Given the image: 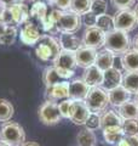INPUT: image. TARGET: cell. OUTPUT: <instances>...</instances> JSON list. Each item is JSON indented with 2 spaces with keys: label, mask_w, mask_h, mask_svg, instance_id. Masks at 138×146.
<instances>
[{
  "label": "cell",
  "mask_w": 138,
  "mask_h": 146,
  "mask_svg": "<svg viewBox=\"0 0 138 146\" xmlns=\"http://www.w3.org/2000/svg\"><path fill=\"white\" fill-rule=\"evenodd\" d=\"M104 46L107 50L112 51L114 55H120V54L122 55L131 46L130 36H128L127 32L114 28L113 31L105 33Z\"/></svg>",
  "instance_id": "obj_1"
},
{
  "label": "cell",
  "mask_w": 138,
  "mask_h": 146,
  "mask_svg": "<svg viewBox=\"0 0 138 146\" xmlns=\"http://www.w3.org/2000/svg\"><path fill=\"white\" fill-rule=\"evenodd\" d=\"M0 16L6 23L7 27H16L18 25H23L28 21L29 9L26 4L17 3L15 5L3 7Z\"/></svg>",
  "instance_id": "obj_2"
},
{
  "label": "cell",
  "mask_w": 138,
  "mask_h": 146,
  "mask_svg": "<svg viewBox=\"0 0 138 146\" xmlns=\"http://www.w3.org/2000/svg\"><path fill=\"white\" fill-rule=\"evenodd\" d=\"M0 140L10 146H22L26 143V131L17 122H5L0 129Z\"/></svg>",
  "instance_id": "obj_3"
},
{
  "label": "cell",
  "mask_w": 138,
  "mask_h": 146,
  "mask_svg": "<svg viewBox=\"0 0 138 146\" xmlns=\"http://www.w3.org/2000/svg\"><path fill=\"white\" fill-rule=\"evenodd\" d=\"M35 48V54L43 61H55L61 51V45L53 36L41 35Z\"/></svg>",
  "instance_id": "obj_4"
},
{
  "label": "cell",
  "mask_w": 138,
  "mask_h": 146,
  "mask_svg": "<svg viewBox=\"0 0 138 146\" xmlns=\"http://www.w3.org/2000/svg\"><path fill=\"white\" fill-rule=\"evenodd\" d=\"M84 101L91 112L99 113L107 108L109 104V96L107 90H104L102 86H95V88H90Z\"/></svg>",
  "instance_id": "obj_5"
},
{
  "label": "cell",
  "mask_w": 138,
  "mask_h": 146,
  "mask_svg": "<svg viewBox=\"0 0 138 146\" xmlns=\"http://www.w3.org/2000/svg\"><path fill=\"white\" fill-rule=\"evenodd\" d=\"M38 116L40 122L45 125H55L62 119V115L59 112L58 105L55 101H45L40 106L38 111Z\"/></svg>",
  "instance_id": "obj_6"
},
{
  "label": "cell",
  "mask_w": 138,
  "mask_h": 146,
  "mask_svg": "<svg viewBox=\"0 0 138 146\" xmlns=\"http://www.w3.org/2000/svg\"><path fill=\"white\" fill-rule=\"evenodd\" d=\"M113 18H114L115 29L130 32V31H133L138 26V18L136 16L135 11L131 10V9L119 10Z\"/></svg>",
  "instance_id": "obj_7"
},
{
  "label": "cell",
  "mask_w": 138,
  "mask_h": 146,
  "mask_svg": "<svg viewBox=\"0 0 138 146\" xmlns=\"http://www.w3.org/2000/svg\"><path fill=\"white\" fill-rule=\"evenodd\" d=\"M81 16L76 15V13L69 11L62 13L59 20L56 22L57 31H61V33H76L81 27Z\"/></svg>",
  "instance_id": "obj_8"
},
{
  "label": "cell",
  "mask_w": 138,
  "mask_h": 146,
  "mask_svg": "<svg viewBox=\"0 0 138 146\" xmlns=\"http://www.w3.org/2000/svg\"><path fill=\"white\" fill-rule=\"evenodd\" d=\"M73 76H74V72L63 71V70H59V68L52 66V67L45 68V71L43 73V82L45 83L46 86H50L53 84L67 82L68 79H70Z\"/></svg>",
  "instance_id": "obj_9"
},
{
  "label": "cell",
  "mask_w": 138,
  "mask_h": 146,
  "mask_svg": "<svg viewBox=\"0 0 138 146\" xmlns=\"http://www.w3.org/2000/svg\"><path fill=\"white\" fill-rule=\"evenodd\" d=\"M104 40H105V33L103 31H101L97 27H90V28H86L81 42L84 46L97 50L104 46Z\"/></svg>",
  "instance_id": "obj_10"
},
{
  "label": "cell",
  "mask_w": 138,
  "mask_h": 146,
  "mask_svg": "<svg viewBox=\"0 0 138 146\" xmlns=\"http://www.w3.org/2000/svg\"><path fill=\"white\" fill-rule=\"evenodd\" d=\"M53 66L63 71L74 72L76 68V60H75V52L67 51V50H61L57 57L53 61Z\"/></svg>",
  "instance_id": "obj_11"
},
{
  "label": "cell",
  "mask_w": 138,
  "mask_h": 146,
  "mask_svg": "<svg viewBox=\"0 0 138 146\" xmlns=\"http://www.w3.org/2000/svg\"><path fill=\"white\" fill-rule=\"evenodd\" d=\"M96 56H97V51L92 48L82 46L75 51V60L76 65L82 68H89L95 65Z\"/></svg>",
  "instance_id": "obj_12"
},
{
  "label": "cell",
  "mask_w": 138,
  "mask_h": 146,
  "mask_svg": "<svg viewBox=\"0 0 138 146\" xmlns=\"http://www.w3.org/2000/svg\"><path fill=\"white\" fill-rule=\"evenodd\" d=\"M45 95L50 101H56V100H61V99H69V83L68 82H63V83L46 86Z\"/></svg>",
  "instance_id": "obj_13"
},
{
  "label": "cell",
  "mask_w": 138,
  "mask_h": 146,
  "mask_svg": "<svg viewBox=\"0 0 138 146\" xmlns=\"http://www.w3.org/2000/svg\"><path fill=\"white\" fill-rule=\"evenodd\" d=\"M21 40L22 43H24L27 45H33L36 44L38 40L40 39V31L34 23L27 21L23 23V27L21 29Z\"/></svg>",
  "instance_id": "obj_14"
},
{
  "label": "cell",
  "mask_w": 138,
  "mask_h": 146,
  "mask_svg": "<svg viewBox=\"0 0 138 146\" xmlns=\"http://www.w3.org/2000/svg\"><path fill=\"white\" fill-rule=\"evenodd\" d=\"M121 83H122V76H121V72L118 68L112 67L103 72V83L101 86L104 90L109 91L119 85H121Z\"/></svg>",
  "instance_id": "obj_15"
},
{
  "label": "cell",
  "mask_w": 138,
  "mask_h": 146,
  "mask_svg": "<svg viewBox=\"0 0 138 146\" xmlns=\"http://www.w3.org/2000/svg\"><path fill=\"white\" fill-rule=\"evenodd\" d=\"M91 111L89 110V107L86 106L85 101H74L73 105V111L70 115V119L74 124L76 125H82L85 124V122L89 118Z\"/></svg>",
  "instance_id": "obj_16"
},
{
  "label": "cell",
  "mask_w": 138,
  "mask_h": 146,
  "mask_svg": "<svg viewBox=\"0 0 138 146\" xmlns=\"http://www.w3.org/2000/svg\"><path fill=\"white\" fill-rule=\"evenodd\" d=\"M90 86L82 79H75L69 83V99L74 101H84L87 96Z\"/></svg>",
  "instance_id": "obj_17"
},
{
  "label": "cell",
  "mask_w": 138,
  "mask_h": 146,
  "mask_svg": "<svg viewBox=\"0 0 138 146\" xmlns=\"http://www.w3.org/2000/svg\"><path fill=\"white\" fill-rule=\"evenodd\" d=\"M82 80L90 86V88H95V86H101L103 83V71L93 65L89 68H85V72L82 74Z\"/></svg>",
  "instance_id": "obj_18"
},
{
  "label": "cell",
  "mask_w": 138,
  "mask_h": 146,
  "mask_svg": "<svg viewBox=\"0 0 138 146\" xmlns=\"http://www.w3.org/2000/svg\"><path fill=\"white\" fill-rule=\"evenodd\" d=\"M108 96H109V104L113 105L114 107H119L122 104L128 101V100H131V93L126 90L122 85H119L116 88L109 90Z\"/></svg>",
  "instance_id": "obj_19"
},
{
  "label": "cell",
  "mask_w": 138,
  "mask_h": 146,
  "mask_svg": "<svg viewBox=\"0 0 138 146\" xmlns=\"http://www.w3.org/2000/svg\"><path fill=\"white\" fill-rule=\"evenodd\" d=\"M59 45H61L62 50H67V51L75 52L82 46V42L78 38L74 33H61L59 35Z\"/></svg>",
  "instance_id": "obj_20"
},
{
  "label": "cell",
  "mask_w": 138,
  "mask_h": 146,
  "mask_svg": "<svg viewBox=\"0 0 138 146\" xmlns=\"http://www.w3.org/2000/svg\"><path fill=\"white\" fill-rule=\"evenodd\" d=\"M121 65L126 72H138V51L128 49L121 56Z\"/></svg>",
  "instance_id": "obj_21"
},
{
  "label": "cell",
  "mask_w": 138,
  "mask_h": 146,
  "mask_svg": "<svg viewBox=\"0 0 138 146\" xmlns=\"http://www.w3.org/2000/svg\"><path fill=\"white\" fill-rule=\"evenodd\" d=\"M118 113L122 119H138V105L135 100H128L118 107Z\"/></svg>",
  "instance_id": "obj_22"
},
{
  "label": "cell",
  "mask_w": 138,
  "mask_h": 146,
  "mask_svg": "<svg viewBox=\"0 0 138 146\" xmlns=\"http://www.w3.org/2000/svg\"><path fill=\"white\" fill-rule=\"evenodd\" d=\"M114 58H115V55L112 51H109L107 49L101 50L99 52H97L95 65L97 66L99 70H102L104 72V71L109 70V68L114 67Z\"/></svg>",
  "instance_id": "obj_23"
},
{
  "label": "cell",
  "mask_w": 138,
  "mask_h": 146,
  "mask_svg": "<svg viewBox=\"0 0 138 146\" xmlns=\"http://www.w3.org/2000/svg\"><path fill=\"white\" fill-rule=\"evenodd\" d=\"M122 118L119 116L113 110L105 111L102 116H101V129H105V128L110 127H121L122 125Z\"/></svg>",
  "instance_id": "obj_24"
},
{
  "label": "cell",
  "mask_w": 138,
  "mask_h": 146,
  "mask_svg": "<svg viewBox=\"0 0 138 146\" xmlns=\"http://www.w3.org/2000/svg\"><path fill=\"white\" fill-rule=\"evenodd\" d=\"M103 136L105 143L109 145H116L119 141H121L125 138L124 130L121 127H110L103 129Z\"/></svg>",
  "instance_id": "obj_25"
},
{
  "label": "cell",
  "mask_w": 138,
  "mask_h": 146,
  "mask_svg": "<svg viewBox=\"0 0 138 146\" xmlns=\"http://www.w3.org/2000/svg\"><path fill=\"white\" fill-rule=\"evenodd\" d=\"M121 85L131 94L138 93V72H126L122 76Z\"/></svg>",
  "instance_id": "obj_26"
},
{
  "label": "cell",
  "mask_w": 138,
  "mask_h": 146,
  "mask_svg": "<svg viewBox=\"0 0 138 146\" xmlns=\"http://www.w3.org/2000/svg\"><path fill=\"white\" fill-rule=\"evenodd\" d=\"M76 144L79 146H96L97 144V138L95 133L89 129H82L76 135Z\"/></svg>",
  "instance_id": "obj_27"
},
{
  "label": "cell",
  "mask_w": 138,
  "mask_h": 146,
  "mask_svg": "<svg viewBox=\"0 0 138 146\" xmlns=\"http://www.w3.org/2000/svg\"><path fill=\"white\" fill-rule=\"evenodd\" d=\"M91 4H92V0H70L69 11L81 16L91 10Z\"/></svg>",
  "instance_id": "obj_28"
},
{
  "label": "cell",
  "mask_w": 138,
  "mask_h": 146,
  "mask_svg": "<svg viewBox=\"0 0 138 146\" xmlns=\"http://www.w3.org/2000/svg\"><path fill=\"white\" fill-rule=\"evenodd\" d=\"M96 27L99 28L101 31H103L104 33H108V32L113 31L115 27H114V18L112 16L107 15H101V16H97V21H96Z\"/></svg>",
  "instance_id": "obj_29"
},
{
  "label": "cell",
  "mask_w": 138,
  "mask_h": 146,
  "mask_svg": "<svg viewBox=\"0 0 138 146\" xmlns=\"http://www.w3.org/2000/svg\"><path fill=\"white\" fill-rule=\"evenodd\" d=\"M13 116V106L6 99H0V122H9Z\"/></svg>",
  "instance_id": "obj_30"
},
{
  "label": "cell",
  "mask_w": 138,
  "mask_h": 146,
  "mask_svg": "<svg viewBox=\"0 0 138 146\" xmlns=\"http://www.w3.org/2000/svg\"><path fill=\"white\" fill-rule=\"evenodd\" d=\"M30 16L35 17L36 20H39L43 23L47 17V6H46V4L36 1L30 9Z\"/></svg>",
  "instance_id": "obj_31"
},
{
  "label": "cell",
  "mask_w": 138,
  "mask_h": 146,
  "mask_svg": "<svg viewBox=\"0 0 138 146\" xmlns=\"http://www.w3.org/2000/svg\"><path fill=\"white\" fill-rule=\"evenodd\" d=\"M121 128L125 136H138V119H124Z\"/></svg>",
  "instance_id": "obj_32"
},
{
  "label": "cell",
  "mask_w": 138,
  "mask_h": 146,
  "mask_svg": "<svg viewBox=\"0 0 138 146\" xmlns=\"http://www.w3.org/2000/svg\"><path fill=\"white\" fill-rule=\"evenodd\" d=\"M17 36V29L16 27H7L4 34L0 36V44L1 45H11L15 43Z\"/></svg>",
  "instance_id": "obj_33"
},
{
  "label": "cell",
  "mask_w": 138,
  "mask_h": 146,
  "mask_svg": "<svg viewBox=\"0 0 138 146\" xmlns=\"http://www.w3.org/2000/svg\"><path fill=\"white\" fill-rule=\"evenodd\" d=\"M73 105H74V100H72V99H66L62 102L58 104L59 112H61L63 118H70L72 111H73Z\"/></svg>",
  "instance_id": "obj_34"
},
{
  "label": "cell",
  "mask_w": 138,
  "mask_h": 146,
  "mask_svg": "<svg viewBox=\"0 0 138 146\" xmlns=\"http://www.w3.org/2000/svg\"><path fill=\"white\" fill-rule=\"evenodd\" d=\"M84 125L86 127V129L92 130V131L96 130V129H98V128H101V116H99V113L91 112Z\"/></svg>",
  "instance_id": "obj_35"
},
{
  "label": "cell",
  "mask_w": 138,
  "mask_h": 146,
  "mask_svg": "<svg viewBox=\"0 0 138 146\" xmlns=\"http://www.w3.org/2000/svg\"><path fill=\"white\" fill-rule=\"evenodd\" d=\"M107 1L105 0H92L91 4V12L95 13L96 16L104 15L107 12Z\"/></svg>",
  "instance_id": "obj_36"
},
{
  "label": "cell",
  "mask_w": 138,
  "mask_h": 146,
  "mask_svg": "<svg viewBox=\"0 0 138 146\" xmlns=\"http://www.w3.org/2000/svg\"><path fill=\"white\" fill-rule=\"evenodd\" d=\"M82 23L86 26V28H90V27H96V21H97V16L95 13H92L91 11L86 12L82 15V18H81Z\"/></svg>",
  "instance_id": "obj_37"
},
{
  "label": "cell",
  "mask_w": 138,
  "mask_h": 146,
  "mask_svg": "<svg viewBox=\"0 0 138 146\" xmlns=\"http://www.w3.org/2000/svg\"><path fill=\"white\" fill-rule=\"evenodd\" d=\"M114 7L119 9V10H124V9H130L136 0H110Z\"/></svg>",
  "instance_id": "obj_38"
},
{
  "label": "cell",
  "mask_w": 138,
  "mask_h": 146,
  "mask_svg": "<svg viewBox=\"0 0 138 146\" xmlns=\"http://www.w3.org/2000/svg\"><path fill=\"white\" fill-rule=\"evenodd\" d=\"M115 146H138V136H125Z\"/></svg>",
  "instance_id": "obj_39"
},
{
  "label": "cell",
  "mask_w": 138,
  "mask_h": 146,
  "mask_svg": "<svg viewBox=\"0 0 138 146\" xmlns=\"http://www.w3.org/2000/svg\"><path fill=\"white\" fill-rule=\"evenodd\" d=\"M53 4L62 11L69 10L70 7V0H53Z\"/></svg>",
  "instance_id": "obj_40"
},
{
  "label": "cell",
  "mask_w": 138,
  "mask_h": 146,
  "mask_svg": "<svg viewBox=\"0 0 138 146\" xmlns=\"http://www.w3.org/2000/svg\"><path fill=\"white\" fill-rule=\"evenodd\" d=\"M20 0H0V6L1 7H6V6H11L17 4Z\"/></svg>",
  "instance_id": "obj_41"
},
{
  "label": "cell",
  "mask_w": 138,
  "mask_h": 146,
  "mask_svg": "<svg viewBox=\"0 0 138 146\" xmlns=\"http://www.w3.org/2000/svg\"><path fill=\"white\" fill-rule=\"evenodd\" d=\"M6 28H7L6 23H5V22H4V20L1 18V16H0V36H1V35L4 34V32L6 31Z\"/></svg>",
  "instance_id": "obj_42"
},
{
  "label": "cell",
  "mask_w": 138,
  "mask_h": 146,
  "mask_svg": "<svg viewBox=\"0 0 138 146\" xmlns=\"http://www.w3.org/2000/svg\"><path fill=\"white\" fill-rule=\"evenodd\" d=\"M132 49L138 51V34H136L135 38H133V40H132Z\"/></svg>",
  "instance_id": "obj_43"
},
{
  "label": "cell",
  "mask_w": 138,
  "mask_h": 146,
  "mask_svg": "<svg viewBox=\"0 0 138 146\" xmlns=\"http://www.w3.org/2000/svg\"><path fill=\"white\" fill-rule=\"evenodd\" d=\"M22 146H40L38 143H35V141H27V143H24Z\"/></svg>",
  "instance_id": "obj_44"
},
{
  "label": "cell",
  "mask_w": 138,
  "mask_h": 146,
  "mask_svg": "<svg viewBox=\"0 0 138 146\" xmlns=\"http://www.w3.org/2000/svg\"><path fill=\"white\" fill-rule=\"evenodd\" d=\"M39 3H44V4H53V0H36Z\"/></svg>",
  "instance_id": "obj_45"
},
{
  "label": "cell",
  "mask_w": 138,
  "mask_h": 146,
  "mask_svg": "<svg viewBox=\"0 0 138 146\" xmlns=\"http://www.w3.org/2000/svg\"><path fill=\"white\" fill-rule=\"evenodd\" d=\"M133 11H135V13H136V16H137V18H138V4H137V5H136V7H135V10H133Z\"/></svg>",
  "instance_id": "obj_46"
},
{
  "label": "cell",
  "mask_w": 138,
  "mask_h": 146,
  "mask_svg": "<svg viewBox=\"0 0 138 146\" xmlns=\"http://www.w3.org/2000/svg\"><path fill=\"white\" fill-rule=\"evenodd\" d=\"M0 146H10V145H7L6 143H4V141L0 140Z\"/></svg>",
  "instance_id": "obj_47"
},
{
  "label": "cell",
  "mask_w": 138,
  "mask_h": 146,
  "mask_svg": "<svg viewBox=\"0 0 138 146\" xmlns=\"http://www.w3.org/2000/svg\"><path fill=\"white\" fill-rule=\"evenodd\" d=\"M135 101H136V102H137V105H138V93L136 94V100H135Z\"/></svg>",
  "instance_id": "obj_48"
},
{
  "label": "cell",
  "mask_w": 138,
  "mask_h": 146,
  "mask_svg": "<svg viewBox=\"0 0 138 146\" xmlns=\"http://www.w3.org/2000/svg\"><path fill=\"white\" fill-rule=\"evenodd\" d=\"M72 146H79V145H78V144H76V145H72Z\"/></svg>",
  "instance_id": "obj_49"
}]
</instances>
